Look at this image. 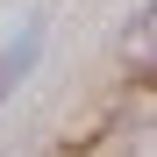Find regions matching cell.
I'll return each instance as SVG.
<instances>
[{"label":"cell","mask_w":157,"mask_h":157,"mask_svg":"<svg viewBox=\"0 0 157 157\" xmlns=\"http://www.w3.org/2000/svg\"><path fill=\"white\" fill-rule=\"evenodd\" d=\"M150 121H157V71L121 78V93L107 107V128H114V136H136V128H150Z\"/></svg>","instance_id":"obj_1"},{"label":"cell","mask_w":157,"mask_h":157,"mask_svg":"<svg viewBox=\"0 0 157 157\" xmlns=\"http://www.w3.org/2000/svg\"><path fill=\"white\" fill-rule=\"evenodd\" d=\"M36 50H43V29H21L7 50H0V100H7L21 78H29V64H36Z\"/></svg>","instance_id":"obj_2"},{"label":"cell","mask_w":157,"mask_h":157,"mask_svg":"<svg viewBox=\"0 0 157 157\" xmlns=\"http://www.w3.org/2000/svg\"><path fill=\"white\" fill-rule=\"evenodd\" d=\"M121 57L128 64H143V71H157V0L128 21V36H121Z\"/></svg>","instance_id":"obj_3"}]
</instances>
